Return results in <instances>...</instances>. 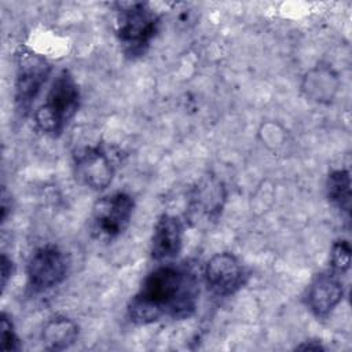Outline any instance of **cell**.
<instances>
[{
	"label": "cell",
	"instance_id": "8fae6325",
	"mask_svg": "<svg viewBox=\"0 0 352 352\" xmlns=\"http://www.w3.org/2000/svg\"><path fill=\"white\" fill-rule=\"evenodd\" d=\"M344 287L334 271L318 274L308 286L307 305L316 318H326L341 302Z\"/></svg>",
	"mask_w": 352,
	"mask_h": 352
},
{
	"label": "cell",
	"instance_id": "7a4b0ae2",
	"mask_svg": "<svg viewBox=\"0 0 352 352\" xmlns=\"http://www.w3.org/2000/svg\"><path fill=\"white\" fill-rule=\"evenodd\" d=\"M116 6L117 41L126 58L138 59L148 51L160 30L161 19L147 3L129 1Z\"/></svg>",
	"mask_w": 352,
	"mask_h": 352
},
{
	"label": "cell",
	"instance_id": "30bf717a",
	"mask_svg": "<svg viewBox=\"0 0 352 352\" xmlns=\"http://www.w3.org/2000/svg\"><path fill=\"white\" fill-rule=\"evenodd\" d=\"M184 226L177 216L164 213L158 217L153 228L150 242V256L155 261L175 258L183 248Z\"/></svg>",
	"mask_w": 352,
	"mask_h": 352
},
{
	"label": "cell",
	"instance_id": "5b68a950",
	"mask_svg": "<svg viewBox=\"0 0 352 352\" xmlns=\"http://www.w3.org/2000/svg\"><path fill=\"white\" fill-rule=\"evenodd\" d=\"M15 60V107L18 113L26 116L51 74V65L44 56L26 48H21L16 52Z\"/></svg>",
	"mask_w": 352,
	"mask_h": 352
},
{
	"label": "cell",
	"instance_id": "52a82bcc",
	"mask_svg": "<svg viewBox=\"0 0 352 352\" xmlns=\"http://www.w3.org/2000/svg\"><path fill=\"white\" fill-rule=\"evenodd\" d=\"M69 260L56 245L48 243L37 248L26 265V275L34 292H47L59 286L67 276Z\"/></svg>",
	"mask_w": 352,
	"mask_h": 352
},
{
	"label": "cell",
	"instance_id": "8992f818",
	"mask_svg": "<svg viewBox=\"0 0 352 352\" xmlns=\"http://www.w3.org/2000/svg\"><path fill=\"white\" fill-rule=\"evenodd\" d=\"M73 172L82 186L95 191L104 190L116 175L114 154L102 144L84 146L73 154Z\"/></svg>",
	"mask_w": 352,
	"mask_h": 352
},
{
	"label": "cell",
	"instance_id": "7c38bea8",
	"mask_svg": "<svg viewBox=\"0 0 352 352\" xmlns=\"http://www.w3.org/2000/svg\"><path fill=\"white\" fill-rule=\"evenodd\" d=\"M78 337V326L66 316H56L47 322L41 331V341L45 349L63 351L70 348Z\"/></svg>",
	"mask_w": 352,
	"mask_h": 352
},
{
	"label": "cell",
	"instance_id": "6da1fadb",
	"mask_svg": "<svg viewBox=\"0 0 352 352\" xmlns=\"http://www.w3.org/2000/svg\"><path fill=\"white\" fill-rule=\"evenodd\" d=\"M199 298V278L187 263L162 264L150 271L126 307L135 324L162 319L182 320L194 315Z\"/></svg>",
	"mask_w": 352,
	"mask_h": 352
},
{
	"label": "cell",
	"instance_id": "2e32d148",
	"mask_svg": "<svg viewBox=\"0 0 352 352\" xmlns=\"http://www.w3.org/2000/svg\"><path fill=\"white\" fill-rule=\"evenodd\" d=\"M12 272H14V263L6 253H3L1 258H0V275H1V289H3V292L6 290V287L8 285V280L12 276Z\"/></svg>",
	"mask_w": 352,
	"mask_h": 352
},
{
	"label": "cell",
	"instance_id": "9c48e42d",
	"mask_svg": "<svg viewBox=\"0 0 352 352\" xmlns=\"http://www.w3.org/2000/svg\"><path fill=\"white\" fill-rule=\"evenodd\" d=\"M226 187L213 176L201 179L191 190L188 199V220L197 227L219 220L224 202Z\"/></svg>",
	"mask_w": 352,
	"mask_h": 352
},
{
	"label": "cell",
	"instance_id": "277c9868",
	"mask_svg": "<svg viewBox=\"0 0 352 352\" xmlns=\"http://www.w3.org/2000/svg\"><path fill=\"white\" fill-rule=\"evenodd\" d=\"M135 210L132 195L116 191L100 197L92 206L89 217L91 235L100 242L117 239L128 228Z\"/></svg>",
	"mask_w": 352,
	"mask_h": 352
},
{
	"label": "cell",
	"instance_id": "ba28073f",
	"mask_svg": "<svg viewBox=\"0 0 352 352\" xmlns=\"http://www.w3.org/2000/svg\"><path fill=\"white\" fill-rule=\"evenodd\" d=\"M204 279L214 296L230 297L243 287L248 280V272L236 256L230 252H221L206 261Z\"/></svg>",
	"mask_w": 352,
	"mask_h": 352
},
{
	"label": "cell",
	"instance_id": "5bb4252c",
	"mask_svg": "<svg viewBox=\"0 0 352 352\" xmlns=\"http://www.w3.org/2000/svg\"><path fill=\"white\" fill-rule=\"evenodd\" d=\"M0 349L1 351L21 349V340L15 331L11 318L6 312H1V316H0Z\"/></svg>",
	"mask_w": 352,
	"mask_h": 352
},
{
	"label": "cell",
	"instance_id": "3957f363",
	"mask_svg": "<svg viewBox=\"0 0 352 352\" xmlns=\"http://www.w3.org/2000/svg\"><path fill=\"white\" fill-rule=\"evenodd\" d=\"M80 99L76 78L67 69H63L52 81L44 103L33 114L36 126L47 136H60L78 111Z\"/></svg>",
	"mask_w": 352,
	"mask_h": 352
},
{
	"label": "cell",
	"instance_id": "ac0fdd59",
	"mask_svg": "<svg viewBox=\"0 0 352 352\" xmlns=\"http://www.w3.org/2000/svg\"><path fill=\"white\" fill-rule=\"evenodd\" d=\"M296 349H301V351H322L324 349V346H322L318 341H309V342H304L298 346H296Z\"/></svg>",
	"mask_w": 352,
	"mask_h": 352
},
{
	"label": "cell",
	"instance_id": "4fadbf2b",
	"mask_svg": "<svg viewBox=\"0 0 352 352\" xmlns=\"http://www.w3.org/2000/svg\"><path fill=\"white\" fill-rule=\"evenodd\" d=\"M326 197L337 209L349 213L351 210V176L345 169L331 170L326 179Z\"/></svg>",
	"mask_w": 352,
	"mask_h": 352
},
{
	"label": "cell",
	"instance_id": "9a60e30c",
	"mask_svg": "<svg viewBox=\"0 0 352 352\" xmlns=\"http://www.w3.org/2000/svg\"><path fill=\"white\" fill-rule=\"evenodd\" d=\"M331 271L345 272L351 265V246L349 242L340 239L336 241L330 250Z\"/></svg>",
	"mask_w": 352,
	"mask_h": 352
},
{
	"label": "cell",
	"instance_id": "e0dca14e",
	"mask_svg": "<svg viewBox=\"0 0 352 352\" xmlns=\"http://www.w3.org/2000/svg\"><path fill=\"white\" fill-rule=\"evenodd\" d=\"M11 209V202L8 204V197H7V190L3 188L1 192V223L7 220V213Z\"/></svg>",
	"mask_w": 352,
	"mask_h": 352
}]
</instances>
